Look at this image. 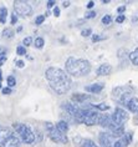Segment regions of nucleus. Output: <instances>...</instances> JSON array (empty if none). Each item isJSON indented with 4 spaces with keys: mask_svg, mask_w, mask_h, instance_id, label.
I'll use <instances>...</instances> for the list:
<instances>
[{
    "mask_svg": "<svg viewBox=\"0 0 138 147\" xmlns=\"http://www.w3.org/2000/svg\"><path fill=\"white\" fill-rule=\"evenodd\" d=\"M45 78L49 81L51 89L59 95L68 92L71 89V79L66 71L59 67H49L45 71Z\"/></svg>",
    "mask_w": 138,
    "mask_h": 147,
    "instance_id": "obj_1",
    "label": "nucleus"
},
{
    "mask_svg": "<svg viewBox=\"0 0 138 147\" xmlns=\"http://www.w3.org/2000/svg\"><path fill=\"white\" fill-rule=\"evenodd\" d=\"M91 71V64L86 59H76L70 56L66 60V72L68 75L81 78V76L88 75Z\"/></svg>",
    "mask_w": 138,
    "mask_h": 147,
    "instance_id": "obj_2",
    "label": "nucleus"
},
{
    "mask_svg": "<svg viewBox=\"0 0 138 147\" xmlns=\"http://www.w3.org/2000/svg\"><path fill=\"white\" fill-rule=\"evenodd\" d=\"M100 113L92 107V105H87L85 107H80L78 113L76 115L75 120L78 123H85L86 126H93L98 123Z\"/></svg>",
    "mask_w": 138,
    "mask_h": 147,
    "instance_id": "obj_3",
    "label": "nucleus"
},
{
    "mask_svg": "<svg viewBox=\"0 0 138 147\" xmlns=\"http://www.w3.org/2000/svg\"><path fill=\"white\" fill-rule=\"evenodd\" d=\"M134 92V89L129 85H123V86H117L112 90V98L119 105H125L129 102V100L132 98Z\"/></svg>",
    "mask_w": 138,
    "mask_h": 147,
    "instance_id": "obj_4",
    "label": "nucleus"
},
{
    "mask_svg": "<svg viewBox=\"0 0 138 147\" xmlns=\"http://www.w3.org/2000/svg\"><path fill=\"white\" fill-rule=\"evenodd\" d=\"M0 147H20V140L11 128L0 125Z\"/></svg>",
    "mask_w": 138,
    "mask_h": 147,
    "instance_id": "obj_5",
    "label": "nucleus"
},
{
    "mask_svg": "<svg viewBox=\"0 0 138 147\" xmlns=\"http://www.w3.org/2000/svg\"><path fill=\"white\" fill-rule=\"evenodd\" d=\"M14 130L20 136V140L26 145H30L35 141V134L30 126L25 123H14Z\"/></svg>",
    "mask_w": 138,
    "mask_h": 147,
    "instance_id": "obj_6",
    "label": "nucleus"
},
{
    "mask_svg": "<svg viewBox=\"0 0 138 147\" xmlns=\"http://www.w3.org/2000/svg\"><path fill=\"white\" fill-rule=\"evenodd\" d=\"M45 128H46L48 136L50 137V140H51V141L56 142V143H67V142H68L67 136L57 130L56 125H54V123H51V122H46V123H45Z\"/></svg>",
    "mask_w": 138,
    "mask_h": 147,
    "instance_id": "obj_7",
    "label": "nucleus"
},
{
    "mask_svg": "<svg viewBox=\"0 0 138 147\" xmlns=\"http://www.w3.org/2000/svg\"><path fill=\"white\" fill-rule=\"evenodd\" d=\"M14 10H15L16 14H19V15L24 18L30 16L32 14L31 5L27 1H24V0H16V1H14Z\"/></svg>",
    "mask_w": 138,
    "mask_h": 147,
    "instance_id": "obj_8",
    "label": "nucleus"
},
{
    "mask_svg": "<svg viewBox=\"0 0 138 147\" xmlns=\"http://www.w3.org/2000/svg\"><path fill=\"white\" fill-rule=\"evenodd\" d=\"M128 119H129L128 113H127L123 109H121V107L115 109V112H113V115H112V121H113V123L118 125V126H123V123H126L127 121H128Z\"/></svg>",
    "mask_w": 138,
    "mask_h": 147,
    "instance_id": "obj_9",
    "label": "nucleus"
},
{
    "mask_svg": "<svg viewBox=\"0 0 138 147\" xmlns=\"http://www.w3.org/2000/svg\"><path fill=\"white\" fill-rule=\"evenodd\" d=\"M62 109H64L65 111H66L70 116L74 117V119H75L76 115H77L78 111H80V107H78V106L71 104V102H64V104H62Z\"/></svg>",
    "mask_w": 138,
    "mask_h": 147,
    "instance_id": "obj_10",
    "label": "nucleus"
},
{
    "mask_svg": "<svg viewBox=\"0 0 138 147\" xmlns=\"http://www.w3.org/2000/svg\"><path fill=\"white\" fill-rule=\"evenodd\" d=\"M101 147H112V135L107 132H101L98 136Z\"/></svg>",
    "mask_w": 138,
    "mask_h": 147,
    "instance_id": "obj_11",
    "label": "nucleus"
},
{
    "mask_svg": "<svg viewBox=\"0 0 138 147\" xmlns=\"http://www.w3.org/2000/svg\"><path fill=\"white\" fill-rule=\"evenodd\" d=\"M113 123L112 121V116L110 115H100L98 117V125L101 127H105V128H110Z\"/></svg>",
    "mask_w": 138,
    "mask_h": 147,
    "instance_id": "obj_12",
    "label": "nucleus"
},
{
    "mask_svg": "<svg viewBox=\"0 0 138 147\" xmlns=\"http://www.w3.org/2000/svg\"><path fill=\"white\" fill-rule=\"evenodd\" d=\"M103 87H105L103 84H92V85L85 86V91L91 92V94H98L103 90Z\"/></svg>",
    "mask_w": 138,
    "mask_h": 147,
    "instance_id": "obj_13",
    "label": "nucleus"
},
{
    "mask_svg": "<svg viewBox=\"0 0 138 147\" xmlns=\"http://www.w3.org/2000/svg\"><path fill=\"white\" fill-rule=\"evenodd\" d=\"M112 71V67H111V65L110 64H102V65H100V67L96 70V74L98 76H107V75H110Z\"/></svg>",
    "mask_w": 138,
    "mask_h": 147,
    "instance_id": "obj_14",
    "label": "nucleus"
},
{
    "mask_svg": "<svg viewBox=\"0 0 138 147\" xmlns=\"http://www.w3.org/2000/svg\"><path fill=\"white\" fill-rule=\"evenodd\" d=\"M126 107L131 112L137 113V115H138V98H137V97H132V98L129 100L128 104H127Z\"/></svg>",
    "mask_w": 138,
    "mask_h": 147,
    "instance_id": "obj_15",
    "label": "nucleus"
},
{
    "mask_svg": "<svg viewBox=\"0 0 138 147\" xmlns=\"http://www.w3.org/2000/svg\"><path fill=\"white\" fill-rule=\"evenodd\" d=\"M91 96L90 95H85V94H75L74 96H72V101L77 102V104H82V102H85L87 100H90Z\"/></svg>",
    "mask_w": 138,
    "mask_h": 147,
    "instance_id": "obj_16",
    "label": "nucleus"
},
{
    "mask_svg": "<svg viewBox=\"0 0 138 147\" xmlns=\"http://www.w3.org/2000/svg\"><path fill=\"white\" fill-rule=\"evenodd\" d=\"M80 141V146L81 147H98L92 140L90 138H77Z\"/></svg>",
    "mask_w": 138,
    "mask_h": 147,
    "instance_id": "obj_17",
    "label": "nucleus"
},
{
    "mask_svg": "<svg viewBox=\"0 0 138 147\" xmlns=\"http://www.w3.org/2000/svg\"><path fill=\"white\" fill-rule=\"evenodd\" d=\"M56 127H57V130H59L60 132H62V134H66V132L68 131V123L64 120L59 121V122L56 123Z\"/></svg>",
    "mask_w": 138,
    "mask_h": 147,
    "instance_id": "obj_18",
    "label": "nucleus"
},
{
    "mask_svg": "<svg viewBox=\"0 0 138 147\" xmlns=\"http://www.w3.org/2000/svg\"><path fill=\"white\" fill-rule=\"evenodd\" d=\"M128 57H129V60H131V62H132L133 65L138 66V47L137 49H134L132 53L128 55Z\"/></svg>",
    "mask_w": 138,
    "mask_h": 147,
    "instance_id": "obj_19",
    "label": "nucleus"
},
{
    "mask_svg": "<svg viewBox=\"0 0 138 147\" xmlns=\"http://www.w3.org/2000/svg\"><path fill=\"white\" fill-rule=\"evenodd\" d=\"M132 138H133V134H132V132H126L125 136H123L121 140L123 141V143H125L126 146H128L129 143L132 142Z\"/></svg>",
    "mask_w": 138,
    "mask_h": 147,
    "instance_id": "obj_20",
    "label": "nucleus"
},
{
    "mask_svg": "<svg viewBox=\"0 0 138 147\" xmlns=\"http://www.w3.org/2000/svg\"><path fill=\"white\" fill-rule=\"evenodd\" d=\"M6 16H8V9L6 8H0V23L5 24L6 23Z\"/></svg>",
    "mask_w": 138,
    "mask_h": 147,
    "instance_id": "obj_21",
    "label": "nucleus"
},
{
    "mask_svg": "<svg viewBox=\"0 0 138 147\" xmlns=\"http://www.w3.org/2000/svg\"><path fill=\"white\" fill-rule=\"evenodd\" d=\"M6 50L5 49H3V47H0V66H3L5 64V61H6Z\"/></svg>",
    "mask_w": 138,
    "mask_h": 147,
    "instance_id": "obj_22",
    "label": "nucleus"
},
{
    "mask_svg": "<svg viewBox=\"0 0 138 147\" xmlns=\"http://www.w3.org/2000/svg\"><path fill=\"white\" fill-rule=\"evenodd\" d=\"M92 107L95 110H100V111H107L110 110V106L107 104H98V105H92Z\"/></svg>",
    "mask_w": 138,
    "mask_h": 147,
    "instance_id": "obj_23",
    "label": "nucleus"
},
{
    "mask_svg": "<svg viewBox=\"0 0 138 147\" xmlns=\"http://www.w3.org/2000/svg\"><path fill=\"white\" fill-rule=\"evenodd\" d=\"M3 35H4V38H6V39H11L14 36V30L13 29H10V28H8V29H5V30L3 31Z\"/></svg>",
    "mask_w": 138,
    "mask_h": 147,
    "instance_id": "obj_24",
    "label": "nucleus"
},
{
    "mask_svg": "<svg viewBox=\"0 0 138 147\" xmlns=\"http://www.w3.org/2000/svg\"><path fill=\"white\" fill-rule=\"evenodd\" d=\"M44 45H45V41H44L42 38H36L35 39V47L36 49H42Z\"/></svg>",
    "mask_w": 138,
    "mask_h": 147,
    "instance_id": "obj_25",
    "label": "nucleus"
},
{
    "mask_svg": "<svg viewBox=\"0 0 138 147\" xmlns=\"http://www.w3.org/2000/svg\"><path fill=\"white\" fill-rule=\"evenodd\" d=\"M16 53H17V55L23 56V55H26V49H25L23 45H20V46L16 47Z\"/></svg>",
    "mask_w": 138,
    "mask_h": 147,
    "instance_id": "obj_26",
    "label": "nucleus"
},
{
    "mask_svg": "<svg viewBox=\"0 0 138 147\" xmlns=\"http://www.w3.org/2000/svg\"><path fill=\"white\" fill-rule=\"evenodd\" d=\"M111 23H112V16L111 15H105L102 18V24L108 25V24H111Z\"/></svg>",
    "mask_w": 138,
    "mask_h": 147,
    "instance_id": "obj_27",
    "label": "nucleus"
},
{
    "mask_svg": "<svg viewBox=\"0 0 138 147\" xmlns=\"http://www.w3.org/2000/svg\"><path fill=\"white\" fill-rule=\"evenodd\" d=\"M6 81H8V85H9V87H14V86L16 85V81H15V79H14V76H9Z\"/></svg>",
    "mask_w": 138,
    "mask_h": 147,
    "instance_id": "obj_28",
    "label": "nucleus"
},
{
    "mask_svg": "<svg viewBox=\"0 0 138 147\" xmlns=\"http://www.w3.org/2000/svg\"><path fill=\"white\" fill-rule=\"evenodd\" d=\"M44 21H45V15H39V16H36V19H35V24L41 25Z\"/></svg>",
    "mask_w": 138,
    "mask_h": 147,
    "instance_id": "obj_29",
    "label": "nucleus"
},
{
    "mask_svg": "<svg viewBox=\"0 0 138 147\" xmlns=\"http://www.w3.org/2000/svg\"><path fill=\"white\" fill-rule=\"evenodd\" d=\"M81 35L83 36V38H87V36L92 35V30H91V29H85V30L81 31Z\"/></svg>",
    "mask_w": 138,
    "mask_h": 147,
    "instance_id": "obj_30",
    "label": "nucleus"
},
{
    "mask_svg": "<svg viewBox=\"0 0 138 147\" xmlns=\"http://www.w3.org/2000/svg\"><path fill=\"white\" fill-rule=\"evenodd\" d=\"M106 39L105 36H101V35H92V41L93 42H97V41H101V40Z\"/></svg>",
    "mask_w": 138,
    "mask_h": 147,
    "instance_id": "obj_31",
    "label": "nucleus"
},
{
    "mask_svg": "<svg viewBox=\"0 0 138 147\" xmlns=\"http://www.w3.org/2000/svg\"><path fill=\"white\" fill-rule=\"evenodd\" d=\"M113 147H127V146L123 143L122 140H117V141L113 143Z\"/></svg>",
    "mask_w": 138,
    "mask_h": 147,
    "instance_id": "obj_32",
    "label": "nucleus"
},
{
    "mask_svg": "<svg viewBox=\"0 0 138 147\" xmlns=\"http://www.w3.org/2000/svg\"><path fill=\"white\" fill-rule=\"evenodd\" d=\"M95 16H96V11H88V13H86V15H85L86 19H93Z\"/></svg>",
    "mask_w": 138,
    "mask_h": 147,
    "instance_id": "obj_33",
    "label": "nucleus"
},
{
    "mask_svg": "<svg viewBox=\"0 0 138 147\" xmlns=\"http://www.w3.org/2000/svg\"><path fill=\"white\" fill-rule=\"evenodd\" d=\"M31 42H32V39L30 38V36H27V38H25V39L23 40V44H24V45H26V46L31 45Z\"/></svg>",
    "mask_w": 138,
    "mask_h": 147,
    "instance_id": "obj_34",
    "label": "nucleus"
},
{
    "mask_svg": "<svg viewBox=\"0 0 138 147\" xmlns=\"http://www.w3.org/2000/svg\"><path fill=\"white\" fill-rule=\"evenodd\" d=\"M125 19H126V16L123 15H118L117 18H116V23H118V24H121V23H123V21H125Z\"/></svg>",
    "mask_w": 138,
    "mask_h": 147,
    "instance_id": "obj_35",
    "label": "nucleus"
},
{
    "mask_svg": "<svg viewBox=\"0 0 138 147\" xmlns=\"http://www.w3.org/2000/svg\"><path fill=\"white\" fill-rule=\"evenodd\" d=\"M15 64H16V66L19 69H23L24 66H25V62L23 61V60H15Z\"/></svg>",
    "mask_w": 138,
    "mask_h": 147,
    "instance_id": "obj_36",
    "label": "nucleus"
},
{
    "mask_svg": "<svg viewBox=\"0 0 138 147\" xmlns=\"http://www.w3.org/2000/svg\"><path fill=\"white\" fill-rule=\"evenodd\" d=\"M1 91H3V95H10V94L13 92L10 87H4V89H3Z\"/></svg>",
    "mask_w": 138,
    "mask_h": 147,
    "instance_id": "obj_37",
    "label": "nucleus"
},
{
    "mask_svg": "<svg viewBox=\"0 0 138 147\" xmlns=\"http://www.w3.org/2000/svg\"><path fill=\"white\" fill-rule=\"evenodd\" d=\"M16 21H17L16 14H13V15H11V24H13V25H15V24H16Z\"/></svg>",
    "mask_w": 138,
    "mask_h": 147,
    "instance_id": "obj_38",
    "label": "nucleus"
},
{
    "mask_svg": "<svg viewBox=\"0 0 138 147\" xmlns=\"http://www.w3.org/2000/svg\"><path fill=\"white\" fill-rule=\"evenodd\" d=\"M46 5H48V8H52V6L55 5V1H54V0H49V1L46 3Z\"/></svg>",
    "mask_w": 138,
    "mask_h": 147,
    "instance_id": "obj_39",
    "label": "nucleus"
},
{
    "mask_svg": "<svg viewBox=\"0 0 138 147\" xmlns=\"http://www.w3.org/2000/svg\"><path fill=\"white\" fill-rule=\"evenodd\" d=\"M125 10H126V6H119L117 9V11L119 13V15H122V13H125Z\"/></svg>",
    "mask_w": 138,
    "mask_h": 147,
    "instance_id": "obj_40",
    "label": "nucleus"
},
{
    "mask_svg": "<svg viewBox=\"0 0 138 147\" xmlns=\"http://www.w3.org/2000/svg\"><path fill=\"white\" fill-rule=\"evenodd\" d=\"M54 15H55V16H60V9L57 8V6L54 9Z\"/></svg>",
    "mask_w": 138,
    "mask_h": 147,
    "instance_id": "obj_41",
    "label": "nucleus"
},
{
    "mask_svg": "<svg viewBox=\"0 0 138 147\" xmlns=\"http://www.w3.org/2000/svg\"><path fill=\"white\" fill-rule=\"evenodd\" d=\"M93 5H95V3H93V1H88V3H87V8H88V9H92Z\"/></svg>",
    "mask_w": 138,
    "mask_h": 147,
    "instance_id": "obj_42",
    "label": "nucleus"
},
{
    "mask_svg": "<svg viewBox=\"0 0 138 147\" xmlns=\"http://www.w3.org/2000/svg\"><path fill=\"white\" fill-rule=\"evenodd\" d=\"M62 5L65 6V8H68V6H70V1H64Z\"/></svg>",
    "mask_w": 138,
    "mask_h": 147,
    "instance_id": "obj_43",
    "label": "nucleus"
},
{
    "mask_svg": "<svg viewBox=\"0 0 138 147\" xmlns=\"http://www.w3.org/2000/svg\"><path fill=\"white\" fill-rule=\"evenodd\" d=\"M3 72H1V70H0V82H1V80H3Z\"/></svg>",
    "mask_w": 138,
    "mask_h": 147,
    "instance_id": "obj_44",
    "label": "nucleus"
},
{
    "mask_svg": "<svg viewBox=\"0 0 138 147\" xmlns=\"http://www.w3.org/2000/svg\"><path fill=\"white\" fill-rule=\"evenodd\" d=\"M0 90H1V82H0Z\"/></svg>",
    "mask_w": 138,
    "mask_h": 147,
    "instance_id": "obj_45",
    "label": "nucleus"
},
{
    "mask_svg": "<svg viewBox=\"0 0 138 147\" xmlns=\"http://www.w3.org/2000/svg\"><path fill=\"white\" fill-rule=\"evenodd\" d=\"M137 121H138V115H137Z\"/></svg>",
    "mask_w": 138,
    "mask_h": 147,
    "instance_id": "obj_46",
    "label": "nucleus"
}]
</instances>
